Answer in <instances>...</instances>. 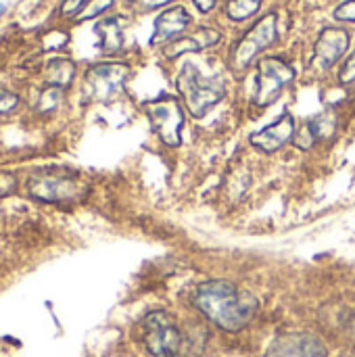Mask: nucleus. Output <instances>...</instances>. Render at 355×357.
Wrapping results in <instances>:
<instances>
[{"label": "nucleus", "mask_w": 355, "mask_h": 357, "mask_svg": "<svg viewBox=\"0 0 355 357\" xmlns=\"http://www.w3.org/2000/svg\"><path fill=\"white\" fill-rule=\"evenodd\" d=\"M15 107H17V96L10 94V92L0 90V113H6V111H10Z\"/></svg>", "instance_id": "23"}, {"label": "nucleus", "mask_w": 355, "mask_h": 357, "mask_svg": "<svg viewBox=\"0 0 355 357\" xmlns=\"http://www.w3.org/2000/svg\"><path fill=\"white\" fill-rule=\"evenodd\" d=\"M192 303L209 322L226 333H241L257 314V299L226 280L199 284Z\"/></svg>", "instance_id": "1"}, {"label": "nucleus", "mask_w": 355, "mask_h": 357, "mask_svg": "<svg viewBox=\"0 0 355 357\" xmlns=\"http://www.w3.org/2000/svg\"><path fill=\"white\" fill-rule=\"evenodd\" d=\"M295 67L280 54L262 56L255 65V88L251 94V105L257 109H266L274 105L282 92L295 82Z\"/></svg>", "instance_id": "4"}, {"label": "nucleus", "mask_w": 355, "mask_h": 357, "mask_svg": "<svg viewBox=\"0 0 355 357\" xmlns=\"http://www.w3.org/2000/svg\"><path fill=\"white\" fill-rule=\"evenodd\" d=\"M335 21L339 23H355V0H345L333 10Z\"/></svg>", "instance_id": "18"}, {"label": "nucleus", "mask_w": 355, "mask_h": 357, "mask_svg": "<svg viewBox=\"0 0 355 357\" xmlns=\"http://www.w3.org/2000/svg\"><path fill=\"white\" fill-rule=\"evenodd\" d=\"M339 84H343V86L355 84V50L349 54V59L343 63V67L339 69Z\"/></svg>", "instance_id": "19"}, {"label": "nucleus", "mask_w": 355, "mask_h": 357, "mask_svg": "<svg viewBox=\"0 0 355 357\" xmlns=\"http://www.w3.org/2000/svg\"><path fill=\"white\" fill-rule=\"evenodd\" d=\"M297 130H295V117L291 113H282L274 123L266 126L264 130L251 134L249 142L262 151V153H276L289 142H293Z\"/></svg>", "instance_id": "10"}, {"label": "nucleus", "mask_w": 355, "mask_h": 357, "mask_svg": "<svg viewBox=\"0 0 355 357\" xmlns=\"http://www.w3.org/2000/svg\"><path fill=\"white\" fill-rule=\"evenodd\" d=\"M278 40V15L266 13L259 17L230 48L228 52V67L232 73L247 71L253 61H259V54L268 50Z\"/></svg>", "instance_id": "3"}, {"label": "nucleus", "mask_w": 355, "mask_h": 357, "mask_svg": "<svg viewBox=\"0 0 355 357\" xmlns=\"http://www.w3.org/2000/svg\"><path fill=\"white\" fill-rule=\"evenodd\" d=\"M27 192L44 203H73L86 197L88 184L65 172H38L27 180Z\"/></svg>", "instance_id": "5"}, {"label": "nucleus", "mask_w": 355, "mask_h": 357, "mask_svg": "<svg viewBox=\"0 0 355 357\" xmlns=\"http://www.w3.org/2000/svg\"><path fill=\"white\" fill-rule=\"evenodd\" d=\"M278 357H326V347L312 335H299L278 347Z\"/></svg>", "instance_id": "14"}, {"label": "nucleus", "mask_w": 355, "mask_h": 357, "mask_svg": "<svg viewBox=\"0 0 355 357\" xmlns=\"http://www.w3.org/2000/svg\"><path fill=\"white\" fill-rule=\"evenodd\" d=\"M2 13H4V6H2V4H0V15H2Z\"/></svg>", "instance_id": "25"}, {"label": "nucleus", "mask_w": 355, "mask_h": 357, "mask_svg": "<svg viewBox=\"0 0 355 357\" xmlns=\"http://www.w3.org/2000/svg\"><path fill=\"white\" fill-rule=\"evenodd\" d=\"M262 4L264 0H228L224 6V15L232 23H245L259 13Z\"/></svg>", "instance_id": "16"}, {"label": "nucleus", "mask_w": 355, "mask_h": 357, "mask_svg": "<svg viewBox=\"0 0 355 357\" xmlns=\"http://www.w3.org/2000/svg\"><path fill=\"white\" fill-rule=\"evenodd\" d=\"M130 6H134L136 10H142V13H146V10H157V8H163V6H167L169 2H174V0H126Z\"/></svg>", "instance_id": "20"}, {"label": "nucleus", "mask_w": 355, "mask_h": 357, "mask_svg": "<svg viewBox=\"0 0 355 357\" xmlns=\"http://www.w3.org/2000/svg\"><path fill=\"white\" fill-rule=\"evenodd\" d=\"M96 31L100 36V46L105 52H119L123 46V27L119 17H109L96 25Z\"/></svg>", "instance_id": "15"}, {"label": "nucleus", "mask_w": 355, "mask_h": 357, "mask_svg": "<svg viewBox=\"0 0 355 357\" xmlns=\"http://www.w3.org/2000/svg\"><path fill=\"white\" fill-rule=\"evenodd\" d=\"M113 4V0H92L88 6V10H84V15H82V19H92V17H96V15H100V13H105L109 6Z\"/></svg>", "instance_id": "21"}, {"label": "nucleus", "mask_w": 355, "mask_h": 357, "mask_svg": "<svg viewBox=\"0 0 355 357\" xmlns=\"http://www.w3.org/2000/svg\"><path fill=\"white\" fill-rule=\"evenodd\" d=\"M149 121L161 142L169 149L182 144V128H184V109L180 98L172 94H161L159 98L144 105Z\"/></svg>", "instance_id": "6"}, {"label": "nucleus", "mask_w": 355, "mask_h": 357, "mask_svg": "<svg viewBox=\"0 0 355 357\" xmlns=\"http://www.w3.org/2000/svg\"><path fill=\"white\" fill-rule=\"evenodd\" d=\"M192 4L197 6V10H199V13H203V15H209V13L216 8L218 0H192Z\"/></svg>", "instance_id": "24"}, {"label": "nucleus", "mask_w": 355, "mask_h": 357, "mask_svg": "<svg viewBox=\"0 0 355 357\" xmlns=\"http://www.w3.org/2000/svg\"><path fill=\"white\" fill-rule=\"evenodd\" d=\"M142 343L153 357H176L182 335L167 312H151L142 320Z\"/></svg>", "instance_id": "7"}, {"label": "nucleus", "mask_w": 355, "mask_h": 357, "mask_svg": "<svg viewBox=\"0 0 355 357\" xmlns=\"http://www.w3.org/2000/svg\"><path fill=\"white\" fill-rule=\"evenodd\" d=\"M222 42V31L216 27H197L190 33H182L180 38H176L174 42L163 46V56L174 61L182 54L188 52H201L207 48H213L216 44Z\"/></svg>", "instance_id": "12"}, {"label": "nucleus", "mask_w": 355, "mask_h": 357, "mask_svg": "<svg viewBox=\"0 0 355 357\" xmlns=\"http://www.w3.org/2000/svg\"><path fill=\"white\" fill-rule=\"evenodd\" d=\"M92 0H65L63 6H61V13L65 17H71V15H77L80 10H84Z\"/></svg>", "instance_id": "22"}, {"label": "nucleus", "mask_w": 355, "mask_h": 357, "mask_svg": "<svg viewBox=\"0 0 355 357\" xmlns=\"http://www.w3.org/2000/svg\"><path fill=\"white\" fill-rule=\"evenodd\" d=\"M349 44H352V33L345 27H337V25L322 27L314 44L312 59H310L312 69L318 73L331 71L345 56V52L349 50Z\"/></svg>", "instance_id": "9"}, {"label": "nucleus", "mask_w": 355, "mask_h": 357, "mask_svg": "<svg viewBox=\"0 0 355 357\" xmlns=\"http://www.w3.org/2000/svg\"><path fill=\"white\" fill-rule=\"evenodd\" d=\"M73 71H75V67H73L71 61H54L50 65L48 79L54 82V84H59V86H67L73 79Z\"/></svg>", "instance_id": "17"}, {"label": "nucleus", "mask_w": 355, "mask_h": 357, "mask_svg": "<svg viewBox=\"0 0 355 357\" xmlns=\"http://www.w3.org/2000/svg\"><path fill=\"white\" fill-rule=\"evenodd\" d=\"M130 77V65L126 63H100L88 69L86 73V90L94 100H113L126 88Z\"/></svg>", "instance_id": "8"}, {"label": "nucleus", "mask_w": 355, "mask_h": 357, "mask_svg": "<svg viewBox=\"0 0 355 357\" xmlns=\"http://www.w3.org/2000/svg\"><path fill=\"white\" fill-rule=\"evenodd\" d=\"M176 90L186 105V111L195 119L205 117L226 96L224 79L218 75H203L192 63L182 65L180 73L176 75Z\"/></svg>", "instance_id": "2"}, {"label": "nucleus", "mask_w": 355, "mask_h": 357, "mask_svg": "<svg viewBox=\"0 0 355 357\" xmlns=\"http://www.w3.org/2000/svg\"><path fill=\"white\" fill-rule=\"evenodd\" d=\"M337 132V113L335 111H322L320 115H314L303 123V128L295 134L293 144L299 151H310L314 149L320 140L333 136Z\"/></svg>", "instance_id": "13"}, {"label": "nucleus", "mask_w": 355, "mask_h": 357, "mask_svg": "<svg viewBox=\"0 0 355 357\" xmlns=\"http://www.w3.org/2000/svg\"><path fill=\"white\" fill-rule=\"evenodd\" d=\"M190 23H192V17L186 6H182V4L169 6L155 19V29H153L149 44L165 46V44L174 42L176 38H180L190 27Z\"/></svg>", "instance_id": "11"}]
</instances>
